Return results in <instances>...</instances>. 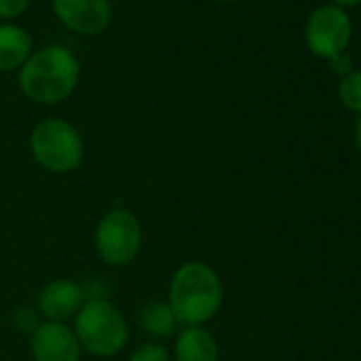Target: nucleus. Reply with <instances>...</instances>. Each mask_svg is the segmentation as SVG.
Here are the masks:
<instances>
[{"label":"nucleus","mask_w":361,"mask_h":361,"mask_svg":"<svg viewBox=\"0 0 361 361\" xmlns=\"http://www.w3.org/2000/svg\"><path fill=\"white\" fill-rule=\"evenodd\" d=\"M73 331L83 350L94 357L117 355L130 338L126 317L106 300H85L81 310L75 314Z\"/></svg>","instance_id":"3"},{"label":"nucleus","mask_w":361,"mask_h":361,"mask_svg":"<svg viewBox=\"0 0 361 361\" xmlns=\"http://www.w3.org/2000/svg\"><path fill=\"white\" fill-rule=\"evenodd\" d=\"M87 300V291L73 279H54L37 295V310L54 323H66Z\"/></svg>","instance_id":"9"},{"label":"nucleus","mask_w":361,"mask_h":361,"mask_svg":"<svg viewBox=\"0 0 361 361\" xmlns=\"http://www.w3.org/2000/svg\"><path fill=\"white\" fill-rule=\"evenodd\" d=\"M30 151L37 164L47 172L68 174L81 168L85 147L79 130L71 121L47 117L32 128Z\"/></svg>","instance_id":"4"},{"label":"nucleus","mask_w":361,"mask_h":361,"mask_svg":"<svg viewBox=\"0 0 361 361\" xmlns=\"http://www.w3.org/2000/svg\"><path fill=\"white\" fill-rule=\"evenodd\" d=\"M353 39V20L348 11L327 3L310 11L304 24V43L321 60H331L346 51Z\"/></svg>","instance_id":"6"},{"label":"nucleus","mask_w":361,"mask_h":361,"mask_svg":"<svg viewBox=\"0 0 361 361\" xmlns=\"http://www.w3.org/2000/svg\"><path fill=\"white\" fill-rule=\"evenodd\" d=\"M32 51V35L24 26L16 22H0V73L20 71Z\"/></svg>","instance_id":"10"},{"label":"nucleus","mask_w":361,"mask_h":361,"mask_svg":"<svg viewBox=\"0 0 361 361\" xmlns=\"http://www.w3.org/2000/svg\"><path fill=\"white\" fill-rule=\"evenodd\" d=\"M94 247L98 257L113 268L132 264L142 247V228L138 217L128 209L109 211L96 226Z\"/></svg>","instance_id":"5"},{"label":"nucleus","mask_w":361,"mask_h":361,"mask_svg":"<svg viewBox=\"0 0 361 361\" xmlns=\"http://www.w3.org/2000/svg\"><path fill=\"white\" fill-rule=\"evenodd\" d=\"M174 361H219V344L204 327H185L174 342Z\"/></svg>","instance_id":"11"},{"label":"nucleus","mask_w":361,"mask_h":361,"mask_svg":"<svg viewBox=\"0 0 361 361\" xmlns=\"http://www.w3.org/2000/svg\"><path fill=\"white\" fill-rule=\"evenodd\" d=\"M329 3L346 11V9H350V7H359V5H361V0H329Z\"/></svg>","instance_id":"18"},{"label":"nucleus","mask_w":361,"mask_h":361,"mask_svg":"<svg viewBox=\"0 0 361 361\" xmlns=\"http://www.w3.org/2000/svg\"><path fill=\"white\" fill-rule=\"evenodd\" d=\"M81 344L66 323L45 321L30 336V353L35 361H81Z\"/></svg>","instance_id":"8"},{"label":"nucleus","mask_w":361,"mask_h":361,"mask_svg":"<svg viewBox=\"0 0 361 361\" xmlns=\"http://www.w3.org/2000/svg\"><path fill=\"white\" fill-rule=\"evenodd\" d=\"M138 323L145 334H149L151 338H159V340L170 338L178 325L172 308L168 306V302H161V300L147 302L138 312Z\"/></svg>","instance_id":"12"},{"label":"nucleus","mask_w":361,"mask_h":361,"mask_svg":"<svg viewBox=\"0 0 361 361\" xmlns=\"http://www.w3.org/2000/svg\"><path fill=\"white\" fill-rule=\"evenodd\" d=\"M338 100L340 104L350 111L361 115V71L353 68L338 81Z\"/></svg>","instance_id":"13"},{"label":"nucleus","mask_w":361,"mask_h":361,"mask_svg":"<svg viewBox=\"0 0 361 361\" xmlns=\"http://www.w3.org/2000/svg\"><path fill=\"white\" fill-rule=\"evenodd\" d=\"M32 0H0V20L3 22H13L22 18Z\"/></svg>","instance_id":"16"},{"label":"nucleus","mask_w":361,"mask_h":361,"mask_svg":"<svg viewBox=\"0 0 361 361\" xmlns=\"http://www.w3.org/2000/svg\"><path fill=\"white\" fill-rule=\"evenodd\" d=\"M81 62L64 45H45L30 54L18 71V83L24 96L37 104H60L77 90Z\"/></svg>","instance_id":"1"},{"label":"nucleus","mask_w":361,"mask_h":361,"mask_svg":"<svg viewBox=\"0 0 361 361\" xmlns=\"http://www.w3.org/2000/svg\"><path fill=\"white\" fill-rule=\"evenodd\" d=\"M215 3H238V0H215Z\"/></svg>","instance_id":"20"},{"label":"nucleus","mask_w":361,"mask_h":361,"mask_svg":"<svg viewBox=\"0 0 361 361\" xmlns=\"http://www.w3.org/2000/svg\"><path fill=\"white\" fill-rule=\"evenodd\" d=\"M168 306L185 327H202L224 306V283L204 262H185L170 279Z\"/></svg>","instance_id":"2"},{"label":"nucleus","mask_w":361,"mask_h":361,"mask_svg":"<svg viewBox=\"0 0 361 361\" xmlns=\"http://www.w3.org/2000/svg\"><path fill=\"white\" fill-rule=\"evenodd\" d=\"M13 323H16V327L18 329H22V331H28L30 336L37 331V327L41 325V321H39V310L37 308H32V306H22V308H18L16 310V314H13Z\"/></svg>","instance_id":"15"},{"label":"nucleus","mask_w":361,"mask_h":361,"mask_svg":"<svg viewBox=\"0 0 361 361\" xmlns=\"http://www.w3.org/2000/svg\"><path fill=\"white\" fill-rule=\"evenodd\" d=\"M353 134H355L357 151H359V155H361V115H359V117H357V121H355V130H353Z\"/></svg>","instance_id":"19"},{"label":"nucleus","mask_w":361,"mask_h":361,"mask_svg":"<svg viewBox=\"0 0 361 361\" xmlns=\"http://www.w3.org/2000/svg\"><path fill=\"white\" fill-rule=\"evenodd\" d=\"M329 68H331L338 77H344L346 73L353 71V60H350V56L344 51V54H340V56H336V58L329 60Z\"/></svg>","instance_id":"17"},{"label":"nucleus","mask_w":361,"mask_h":361,"mask_svg":"<svg viewBox=\"0 0 361 361\" xmlns=\"http://www.w3.org/2000/svg\"><path fill=\"white\" fill-rule=\"evenodd\" d=\"M51 9L58 22L75 35L98 37L111 20V0H51Z\"/></svg>","instance_id":"7"},{"label":"nucleus","mask_w":361,"mask_h":361,"mask_svg":"<svg viewBox=\"0 0 361 361\" xmlns=\"http://www.w3.org/2000/svg\"><path fill=\"white\" fill-rule=\"evenodd\" d=\"M128 361H172V359H170V353L166 346H161L157 342H147V344L138 346Z\"/></svg>","instance_id":"14"}]
</instances>
